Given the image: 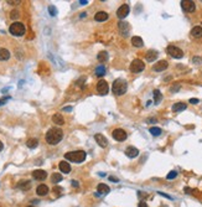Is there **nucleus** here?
Listing matches in <instances>:
<instances>
[{"label": "nucleus", "mask_w": 202, "mask_h": 207, "mask_svg": "<svg viewBox=\"0 0 202 207\" xmlns=\"http://www.w3.org/2000/svg\"><path fill=\"white\" fill-rule=\"evenodd\" d=\"M181 8L186 12H193L196 10V4H195V2H191V0H182Z\"/></svg>", "instance_id": "nucleus-8"}, {"label": "nucleus", "mask_w": 202, "mask_h": 207, "mask_svg": "<svg viewBox=\"0 0 202 207\" xmlns=\"http://www.w3.org/2000/svg\"><path fill=\"white\" fill-rule=\"evenodd\" d=\"M26 145H27V148H30V149H35L36 146L39 145V140L36 139V138H31V139H29V140L26 141Z\"/></svg>", "instance_id": "nucleus-28"}, {"label": "nucleus", "mask_w": 202, "mask_h": 207, "mask_svg": "<svg viewBox=\"0 0 202 207\" xmlns=\"http://www.w3.org/2000/svg\"><path fill=\"white\" fill-rule=\"evenodd\" d=\"M108 52L107 51H101L99 53H98V56H97V60L99 61V62H102V63H104V62H107L108 61Z\"/></svg>", "instance_id": "nucleus-26"}, {"label": "nucleus", "mask_w": 202, "mask_h": 207, "mask_svg": "<svg viewBox=\"0 0 202 207\" xmlns=\"http://www.w3.org/2000/svg\"><path fill=\"white\" fill-rule=\"evenodd\" d=\"M109 179H111V180H112V181H115V182H117V181H118V179H115V177H109Z\"/></svg>", "instance_id": "nucleus-48"}, {"label": "nucleus", "mask_w": 202, "mask_h": 207, "mask_svg": "<svg viewBox=\"0 0 202 207\" xmlns=\"http://www.w3.org/2000/svg\"><path fill=\"white\" fill-rule=\"evenodd\" d=\"M112 135H113V138H114L117 141H124V140L128 138L126 131H125L124 129H120V128L114 129L113 133H112Z\"/></svg>", "instance_id": "nucleus-7"}, {"label": "nucleus", "mask_w": 202, "mask_h": 207, "mask_svg": "<svg viewBox=\"0 0 202 207\" xmlns=\"http://www.w3.org/2000/svg\"><path fill=\"white\" fill-rule=\"evenodd\" d=\"M17 187H19V189H21L23 191H26V190H29L30 187H31V181H29V180L20 181L19 184H17Z\"/></svg>", "instance_id": "nucleus-24"}, {"label": "nucleus", "mask_w": 202, "mask_h": 207, "mask_svg": "<svg viewBox=\"0 0 202 207\" xmlns=\"http://www.w3.org/2000/svg\"><path fill=\"white\" fill-rule=\"evenodd\" d=\"M166 52L171 56V57H174V59H182L183 57V51L181 48H179L177 46H174V45L168 46Z\"/></svg>", "instance_id": "nucleus-5"}, {"label": "nucleus", "mask_w": 202, "mask_h": 207, "mask_svg": "<svg viewBox=\"0 0 202 207\" xmlns=\"http://www.w3.org/2000/svg\"><path fill=\"white\" fill-rule=\"evenodd\" d=\"M32 177L35 180H39V181H44L46 177H47V173L44 171V170H35L32 173Z\"/></svg>", "instance_id": "nucleus-13"}, {"label": "nucleus", "mask_w": 202, "mask_h": 207, "mask_svg": "<svg viewBox=\"0 0 202 207\" xmlns=\"http://www.w3.org/2000/svg\"><path fill=\"white\" fill-rule=\"evenodd\" d=\"M161 99H162L161 92H160L159 89H155V91H154V102H155V104H159V103L161 102Z\"/></svg>", "instance_id": "nucleus-29"}, {"label": "nucleus", "mask_w": 202, "mask_h": 207, "mask_svg": "<svg viewBox=\"0 0 202 207\" xmlns=\"http://www.w3.org/2000/svg\"><path fill=\"white\" fill-rule=\"evenodd\" d=\"M48 12H50L51 16H56V15H57V9L55 8L53 5H50V6H48Z\"/></svg>", "instance_id": "nucleus-33"}, {"label": "nucleus", "mask_w": 202, "mask_h": 207, "mask_svg": "<svg viewBox=\"0 0 202 207\" xmlns=\"http://www.w3.org/2000/svg\"><path fill=\"white\" fill-rule=\"evenodd\" d=\"M144 70H145V63L139 59L133 60V62L130 63V71L133 73H139V72H143Z\"/></svg>", "instance_id": "nucleus-6"}, {"label": "nucleus", "mask_w": 202, "mask_h": 207, "mask_svg": "<svg viewBox=\"0 0 202 207\" xmlns=\"http://www.w3.org/2000/svg\"><path fill=\"white\" fill-rule=\"evenodd\" d=\"M132 45L134 46V47H143L144 46V41H143V39L141 37H139V36H134V37H132Z\"/></svg>", "instance_id": "nucleus-21"}, {"label": "nucleus", "mask_w": 202, "mask_h": 207, "mask_svg": "<svg viewBox=\"0 0 202 207\" xmlns=\"http://www.w3.org/2000/svg\"><path fill=\"white\" fill-rule=\"evenodd\" d=\"M72 186H73V187H78V186H80L78 181H76V180H72Z\"/></svg>", "instance_id": "nucleus-39"}, {"label": "nucleus", "mask_w": 202, "mask_h": 207, "mask_svg": "<svg viewBox=\"0 0 202 207\" xmlns=\"http://www.w3.org/2000/svg\"><path fill=\"white\" fill-rule=\"evenodd\" d=\"M58 167H60V170H61L62 173H65V174H68V173L71 171V165H69V162H67V161H65V160L58 164Z\"/></svg>", "instance_id": "nucleus-19"}, {"label": "nucleus", "mask_w": 202, "mask_h": 207, "mask_svg": "<svg viewBox=\"0 0 202 207\" xmlns=\"http://www.w3.org/2000/svg\"><path fill=\"white\" fill-rule=\"evenodd\" d=\"M129 11H130L129 5H128V4H123V5L117 10V16H118L119 19H125V17L128 16V14H129Z\"/></svg>", "instance_id": "nucleus-10"}, {"label": "nucleus", "mask_w": 202, "mask_h": 207, "mask_svg": "<svg viewBox=\"0 0 202 207\" xmlns=\"http://www.w3.org/2000/svg\"><path fill=\"white\" fill-rule=\"evenodd\" d=\"M63 138V131L60 128H51L46 133V141L50 145H56L58 144Z\"/></svg>", "instance_id": "nucleus-1"}, {"label": "nucleus", "mask_w": 202, "mask_h": 207, "mask_svg": "<svg viewBox=\"0 0 202 207\" xmlns=\"http://www.w3.org/2000/svg\"><path fill=\"white\" fill-rule=\"evenodd\" d=\"M80 3H81V5H86V4H88L87 0H86V2H84V0H82V2H80Z\"/></svg>", "instance_id": "nucleus-45"}, {"label": "nucleus", "mask_w": 202, "mask_h": 207, "mask_svg": "<svg viewBox=\"0 0 202 207\" xmlns=\"http://www.w3.org/2000/svg\"><path fill=\"white\" fill-rule=\"evenodd\" d=\"M94 74H96V76H98V77L104 76V74H105V67H103V66H98V67L94 70Z\"/></svg>", "instance_id": "nucleus-30"}, {"label": "nucleus", "mask_w": 202, "mask_h": 207, "mask_svg": "<svg viewBox=\"0 0 202 207\" xmlns=\"http://www.w3.org/2000/svg\"><path fill=\"white\" fill-rule=\"evenodd\" d=\"M195 63H201L202 62V59L201 57H193V60H192Z\"/></svg>", "instance_id": "nucleus-37"}, {"label": "nucleus", "mask_w": 202, "mask_h": 207, "mask_svg": "<svg viewBox=\"0 0 202 207\" xmlns=\"http://www.w3.org/2000/svg\"><path fill=\"white\" fill-rule=\"evenodd\" d=\"M190 103H191V104H197V103H198V99H197V98H191V99H190Z\"/></svg>", "instance_id": "nucleus-38"}, {"label": "nucleus", "mask_w": 202, "mask_h": 207, "mask_svg": "<svg viewBox=\"0 0 202 207\" xmlns=\"http://www.w3.org/2000/svg\"><path fill=\"white\" fill-rule=\"evenodd\" d=\"M112 89H113V93L115 96H123L124 93L126 92V89H128V83H126V81H124L122 78H118V80H115L113 82Z\"/></svg>", "instance_id": "nucleus-3"}, {"label": "nucleus", "mask_w": 202, "mask_h": 207, "mask_svg": "<svg viewBox=\"0 0 202 207\" xmlns=\"http://www.w3.org/2000/svg\"><path fill=\"white\" fill-rule=\"evenodd\" d=\"M86 152H83V150H77V152H69V153H66L65 154V159L68 160V161H72V162H82L86 160Z\"/></svg>", "instance_id": "nucleus-2"}, {"label": "nucleus", "mask_w": 202, "mask_h": 207, "mask_svg": "<svg viewBox=\"0 0 202 207\" xmlns=\"http://www.w3.org/2000/svg\"><path fill=\"white\" fill-rule=\"evenodd\" d=\"M108 17H109V15H108L105 11H98V12L94 15V20H96V21L102 23V21L108 20Z\"/></svg>", "instance_id": "nucleus-17"}, {"label": "nucleus", "mask_w": 202, "mask_h": 207, "mask_svg": "<svg viewBox=\"0 0 202 207\" xmlns=\"http://www.w3.org/2000/svg\"><path fill=\"white\" fill-rule=\"evenodd\" d=\"M8 3H9V4H11V5H14V4H19L20 2H11V0H9Z\"/></svg>", "instance_id": "nucleus-43"}, {"label": "nucleus", "mask_w": 202, "mask_h": 207, "mask_svg": "<svg viewBox=\"0 0 202 207\" xmlns=\"http://www.w3.org/2000/svg\"><path fill=\"white\" fill-rule=\"evenodd\" d=\"M3 148H4V145H3V143H2V141H0V152L3 150Z\"/></svg>", "instance_id": "nucleus-47"}, {"label": "nucleus", "mask_w": 202, "mask_h": 207, "mask_svg": "<svg viewBox=\"0 0 202 207\" xmlns=\"http://www.w3.org/2000/svg\"><path fill=\"white\" fill-rule=\"evenodd\" d=\"M177 89H180V84H177L176 87H172V88H171V92H176Z\"/></svg>", "instance_id": "nucleus-42"}, {"label": "nucleus", "mask_w": 202, "mask_h": 207, "mask_svg": "<svg viewBox=\"0 0 202 207\" xmlns=\"http://www.w3.org/2000/svg\"><path fill=\"white\" fill-rule=\"evenodd\" d=\"M149 131L154 135V137H159L160 134H161V129L160 128H158V127H151L150 129H149Z\"/></svg>", "instance_id": "nucleus-31"}, {"label": "nucleus", "mask_w": 202, "mask_h": 207, "mask_svg": "<svg viewBox=\"0 0 202 207\" xmlns=\"http://www.w3.org/2000/svg\"><path fill=\"white\" fill-rule=\"evenodd\" d=\"M51 180H52V182H53V184H57V182H60V181L62 180V175H61V174H58V173H55V174L52 175Z\"/></svg>", "instance_id": "nucleus-32"}, {"label": "nucleus", "mask_w": 202, "mask_h": 207, "mask_svg": "<svg viewBox=\"0 0 202 207\" xmlns=\"http://www.w3.org/2000/svg\"><path fill=\"white\" fill-rule=\"evenodd\" d=\"M53 191H55V194H60V191H62V189H61V187H55V189H53Z\"/></svg>", "instance_id": "nucleus-41"}, {"label": "nucleus", "mask_w": 202, "mask_h": 207, "mask_svg": "<svg viewBox=\"0 0 202 207\" xmlns=\"http://www.w3.org/2000/svg\"><path fill=\"white\" fill-rule=\"evenodd\" d=\"M125 155L128 158H130V159H134V158H136L139 155V150L136 148H134V146H128L125 149Z\"/></svg>", "instance_id": "nucleus-12"}, {"label": "nucleus", "mask_w": 202, "mask_h": 207, "mask_svg": "<svg viewBox=\"0 0 202 207\" xmlns=\"http://www.w3.org/2000/svg\"><path fill=\"white\" fill-rule=\"evenodd\" d=\"M176 176H177V173H176V171H170V173L168 174L166 179H168V180H172V179H175Z\"/></svg>", "instance_id": "nucleus-35"}, {"label": "nucleus", "mask_w": 202, "mask_h": 207, "mask_svg": "<svg viewBox=\"0 0 202 207\" xmlns=\"http://www.w3.org/2000/svg\"><path fill=\"white\" fill-rule=\"evenodd\" d=\"M190 191H191V189H189V187H185V192H186V194H190Z\"/></svg>", "instance_id": "nucleus-46"}, {"label": "nucleus", "mask_w": 202, "mask_h": 207, "mask_svg": "<svg viewBox=\"0 0 202 207\" xmlns=\"http://www.w3.org/2000/svg\"><path fill=\"white\" fill-rule=\"evenodd\" d=\"M84 16H87V14H86V12H82V15H81V17H84Z\"/></svg>", "instance_id": "nucleus-49"}, {"label": "nucleus", "mask_w": 202, "mask_h": 207, "mask_svg": "<svg viewBox=\"0 0 202 207\" xmlns=\"http://www.w3.org/2000/svg\"><path fill=\"white\" fill-rule=\"evenodd\" d=\"M97 91H98L99 95H102V96L107 95L108 91H109L108 82H107V81H104V80H101V81L97 83Z\"/></svg>", "instance_id": "nucleus-9"}, {"label": "nucleus", "mask_w": 202, "mask_h": 207, "mask_svg": "<svg viewBox=\"0 0 202 207\" xmlns=\"http://www.w3.org/2000/svg\"><path fill=\"white\" fill-rule=\"evenodd\" d=\"M52 122H53L55 124H57V125L65 124V119H63V117H62L61 114H55V116L52 117Z\"/></svg>", "instance_id": "nucleus-27"}, {"label": "nucleus", "mask_w": 202, "mask_h": 207, "mask_svg": "<svg viewBox=\"0 0 202 207\" xmlns=\"http://www.w3.org/2000/svg\"><path fill=\"white\" fill-rule=\"evenodd\" d=\"M138 207H148V205H146V202H144V201H141V202H139V205H138Z\"/></svg>", "instance_id": "nucleus-40"}, {"label": "nucleus", "mask_w": 202, "mask_h": 207, "mask_svg": "<svg viewBox=\"0 0 202 207\" xmlns=\"http://www.w3.org/2000/svg\"><path fill=\"white\" fill-rule=\"evenodd\" d=\"M19 16H20V14H19V11H17V10H12L11 14H10V17L12 19V20H15V19H17Z\"/></svg>", "instance_id": "nucleus-34"}, {"label": "nucleus", "mask_w": 202, "mask_h": 207, "mask_svg": "<svg viewBox=\"0 0 202 207\" xmlns=\"http://www.w3.org/2000/svg\"><path fill=\"white\" fill-rule=\"evenodd\" d=\"M27 207H34V206H27Z\"/></svg>", "instance_id": "nucleus-50"}, {"label": "nucleus", "mask_w": 202, "mask_h": 207, "mask_svg": "<svg viewBox=\"0 0 202 207\" xmlns=\"http://www.w3.org/2000/svg\"><path fill=\"white\" fill-rule=\"evenodd\" d=\"M63 110H65V112H69V110H72V108H71V107H65Z\"/></svg>", "instance_id": "nucleus-44"}, {"label": "nucleus", "mask_w": 202, "mask_h": 207, "mask_svg": "<svg viewBox=\"0 0 202 207\" xmlns=\"http://www.w3.org/2000/svg\"><path fill=\"white\" fill-rule=\"evenodd\" d=\"M191 36L195 37V39L202 37V27H201V26H195V27L191 30Z\"/></svg>", "instance_id": "nucleus-25"}, {"label": "nucleus", "mask_w": 202, "mask_h": 207, "mask_svg": "<svg viewBox=\"0 0 202 207\" xmlns=\"http://www.w3.org/2000/svg\"><path fill=\"white\" fill-rule=\"evenodd\" d=\"M9 31H10V34L14 35V36H23V35L25 34V31H26V27H25V25H24L23 23L15 21V23H12V24L10 25Z\"/></svg>", "instance_id": "nucleus-4"}, {"label": "nucleus", "mask_w": 202, "mask_h": 207, "mask_svg": "<svg viewBox=\"0 0 202 207\" xmlns=\"http://www.w3.org/2000/svg\"><path fill=\"white\" fill-rule=\"evenodd\" d=\"M186 108H187L186 103H181V102H179V103H175V104L172 105V112H175V113H179V112L185 110Z\"/></svg>", "instance_id": "nucleus-22"}, {"label": "nucleus", "mask_w": 202, "mask_h": 207, "mask_svg": "<svg viewBox=\"0 0 202 207\" xmlns=\"http://www.w3.org/2000/svg\"><path fill=\"white\" fill-rule=\"evenodd\" d=\"M97 191H98L99 195H107V194H109L111 189H109V186L105 185V184H99L97 186Z\"/></svg>", "instance_id": "nucleus-18"}, {"label": "nucleus", "mask_w": 202, "mask_h": 207, "mask_svg": "<svg viewBox=\"0 0 202 207\" xmlns=\"http://www.w3.org/2000/svg\"><path fill=\"white\" fill-rule=\"evenodd\" d=\"M10 59V51L6 48H0V61H8Z\"/></svg>", "instance_id": "nucleus-23"}, {"label": "nucleus", "mask_w": 202, "mask_h": 207, "mask_svg": "<svg viewBox=\"0 0 202 207\" xmlns=\"http://www.w3.org/2000/svg\"><path fill=\"white\" fill-rule=\"evenodd\" d=\"M36 192H37V195L39 196H46L47 194H48V187L46 186V185H39L37 186V189H36Z\"/></svg>", "instance_id": "nucleus-20"}, {"label": "nucleus", "mask_w": 202, "mask_h": 207, "mask_svg": "<svg viewBox=\"0 0 202 207\" xmlns=\"http://www.w3.org/2000/svg\"><path fill=\"white\" fill-rule=\"evenodd\" d=\"M94 139H96V141L98 143V145H99L101 148H105V146L108 145V140H107V138H105L103 134H96V135H94Z\"/></svg>", "instance_id": "nucleus-15"}, {"label": "nucleus", "mask_w": 202, "mask_h": 207, "mask_svg": "<svg viewBox=\"0 0 202 207\" xmlns=\"http://www.w3.org/2000/svg\"><path fill=\"white\" fill-rule=\"evenodd\" d=\"M10 99V97H3V98H0V105H3L6 101H9Z\"/></svg>", "instance_id": "nucleus-36"}, {"label": "nucleus", "mask_w": 202, "mask_h": 207, "mask_svg": "<svg viewBox=\"0 0 202 207\" xmlns=\"http://www.w3.org/2000/svg\"><path fill=\"white\" fill-rule=\"evenodd\" d=\"M145 59H146V61H148V62H154L158 59V51L149 50L148 52H146V55H145Z\"/></svg>", "instance_id": "nucleus-16"}, {"label": "nucleus", "mask_w": 202, "mask_h": 207, "mask_svg": "<svg viewBox=\"0 0 202 207\" xmlns=\"http://www.w3.org/2000/svg\"><path fill=\"white\" fill-rule=\"evenodd\" d=\"M118 26H119V31L122 32V35H123V36H128V34H129V31H130L129 24L124 23V21H120V23L118 24Z\"/></svg>", "instance_id": "nucleus-14"}, {"label": "nucleus", "mask_w": 202, "mask_h": 207, "mask_svg": "<svg viewBox=\"0 0 202 207\" xmlns=\"http://www.w3.org/2000/svg\"><path fill=\"white\" fill-rule=\"evenodd\" d=\"M169 67V62L165 61V60H161L159 62H156L154 66H153V70L156 71V72H161V71H165Z\"/></svg>", "instance_id": "nucleus-11"}]
</instances>
